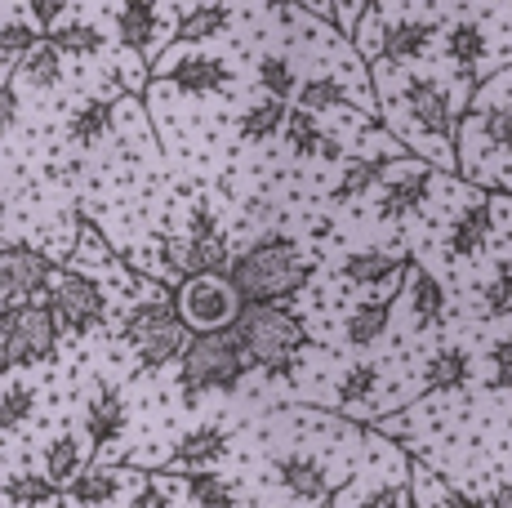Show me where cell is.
I'll return each instance as SVG.
<instances>
[{
	"mask_svg": "<svg viewBox=\"0 0 512 508\" xmlns=\"http://www.w3.org/2000/svg\"><path fill=\"white\" fill-rule=\"evenodd\" d=\"M401 268H406V259L392 250H357L343 259V281L366 286V290H383L388 281L401 277Z\"/></svg>",
	"mask_w": 512,
	"mask_h": 508,
	"instance_id": "2e32d148",
	"label": "cell"
},
{
	"mask_svg": "<svg viewBox=\"0 0 512 508\" xmlns=\"http://www.w3.org/2000/svg\"><path fill=\"white\" fill-rule=\"evenodd\" d=\"M174 268L179 272H228L232 254H228V237L210 232V237H187V246L174 250Z\"/></svg>",
	"mask_w": 512,
	"mask_h": 508,
	"instance_id": "44dd1931",
	"label": "cell"
},
{
	"mask_svg": "<svg viewBox=\"0 0 512 508\" xmlns=\"http://www.w3.org/2000/svg\"><path fill=\"white\" fill-rule=\"evenodd\" d=\"M67 0H32V18L41 32H49V27H58V18H63Z\"/></svg>",
	"mask_w": 512,
	"mask_h": 508,
	"instance_id": "ee69618b",
	"label": "cell"
},
{
	"mask_svg": "<svg viewBox=\"0 0 512 508\" xmlns=\"http://www.w3.org/2000/svg\"><path fill=\"white\" fill-rule=\"evenodd\" d=\"M125 344L134 348L143 370H161L170 361H179L183 344H187V321L179 317L174 299H143V304L130 308V317L121 321Z\"/></svg>",
	"mask_w": 512,
	"mask_h": 508,
	"instance_id": "5b68a950",
	"label": "cell"
},
{
	"mask_svg": "<svg viewBox=\"0 0 512 508\" xmlns=\"http://www.w3.org/2000/svg\"><path fill=\"white\" fill-rule=\"evenodd\" d=\"M437 36V23L428 18H401V23L383 27V58L388 63H406V58H423Z\"/></svg>",
	"mask_w": 512,
	"mask_h": 508,
	"instance_id": "e0dca14e",
	"label": "cell"
},
{
	"mask_svg": "<svg viewBox=\"0 0 512 508\" xmlns=\"http://www.w3.org/2000/svg\"><path fill=\"white\" fill-rule=\"evenodd\" d=\"M210 232H219V219H214L210 205H196L192 219H187V237H210Z\"/></svg>",
	"mask_w": 512,
	"mask_h": 508,
	"instance_id": "f6af8a7d",
	"label": "cell"
},
{
	"mask_svg": "<svg viewBox=\"0 0 512 508\" xmlns=\"http://www.w3.org/2000/svg\"><path fill=\"white\" fill-rule=\"evenodd\" d=\"M468 370H472V361L464 348H441V353H432L428 366H423V388H428V393H455V388L468 384Z\"/></svg>",
	"mask_w": 512,
	"mask_h": 508,
	"instance_id": "cb8c5ba5",
	"label": "cell"
},
{
	"mask_svg": "<svg viewBox=\"0 0 512 508\" xmlns=\"http://www.w3.org/2000/svg\"><path fill=\"white\" fill-rule=\"evenodd\" d=\"M58 321L45 299H0V370H32L54 357Z\"/></svg>",
	"mask_w": 512,
	"mask_h": 508,
	"instance_id": "3957f363",
	"label": "cell"
},
{
	"mask_svg": "<svg viewBox=\"0 0 512 508\" xmlns=\"http://www.w3.org/2000/svg\"><path fill=\"white\" fill-rule=\"evenodd\" d=\"M481 130H486V143L490 148H512V112L508 107H490L486 116H481Z\"/></svg>",
	"mask_w": 512,
	"mask_h": 508,
	"instance_id": "60d3db41",
	"label": "cell"
},
{
	"mask_svg": "<svg viewBox=\"0 0 512 508\" xmlns=\"http://www.w3.org/2000/svg\"><path fill=\"white\" fill-rule=\"evenodd\" d=\"M0 495H5L9 504H54V500H63V491H58L45 473H14V477H5Z\"/></svg>",
	"mask_w": 512,
	"mask_h": 508,
	"instance_id": "d6a6232c",
	"label": "cell"
},
{
	"mask_svg": "<svg viewBox=\"0 0 512 508\" xmlns=\"http://www.w3.org/2000/svg\"><path fill=\"white\" fill-rule=\"evenodd\" d=\"M268 5H272V9H281V14H285V9H290V5H299V0H268Z\"/></svg>",
	"mask_w": 512,
	"mask_h": 508,
	"instance_id": "c3c4849f",
	"label": "cell"
},
{
	"mask_svg": "<svg viewBox=\"0 0 512 508\" xmlns=\"http://www.w3.org/2000/svg\"><path fill=\"white\" fill-rule=\"evenodd\" d=\"M285 112H290V99H277V94L250 103V107H245V116H241V139L263 143V139H272V134H281Z\"/></svg>",
	"mask_w": 512,
	"mask_h": 508,
	"instance_id": "83f0119b",
	"label": "cell"
},
{
	"mask_svg": "<svg viewBox=\"0 0 512 508\" xmlns=\"http://www.w3.org/2000/svg\"><path fill=\"white\" fill-rule=\"evenodd\" d=\"M232 330L241 339L250 366L268 370L272 361H290L308 348V326L281 304H241L232 317Z\"/></svg>",
	"mask_w": 512,
	"mask_h": 508,
	"instance_id": "277c9868",
	"label": "cell"
},
{
	"mask_svg": "<svg viewBox=\"0 0 512 508\" xmlns=\"http://www.w3.org/2000/svg\"><path fill=\"white\" fill-rule=\"evenodd\" d=\"M406 112L410 121L419 125L423 134H432V139H450L455 134V112H450V94L441 90L432 76H410L406 81Z\"/></svg>",
	"mask_w": 512,
	"mask_h": 508,
	"instance_id": "9c48e42d",
	"label": "cell"
},
{
	"mask_svg": "<svg viewBox=\"0 0 512 508\" xmlns=\"http://www.w3.org/2000/svg\"><path fill=\"white\" fill-rule=\"evenodd\" d=\"M490 232H495V205H490L486 197L464 205L459 219L450 223V254H455V259H472V254L486 246Z\"/></svg>",
	"mask_w": 512,
	"mask_h": 508,
	"instance_id": "9a60e30c",
	"label": "cell"
},
{
	"mask_svg": "<svg viewBox=\"0 0 512 508\" xmlns=\"http://www.w3.org/2000/svg\"><path fill=\"white\" fill-rule=\"evenodd\" d=\"M14 121H18V90L14 81H0V139L14 130Z\"/></svg>",
	"mask_w": 512,
	"mask_h": 508,
	"instance_id": "7bdbcfd3",
	"label": "cell"
},
{
	"mask_svg": "<svg viewBox=\"0 0 512 508\" xmlns=\"http://www.w3.org/2000/svg\"><path fill=\"white\" fill-rule=\"evenodd\" d=\"M49 41L63 50V58H94L98 50L107 45V36L98 32L94 23L76 18V23H63V27H49Z\"/></svg>",
	"mask_w": 512,
	"mask_h": 508,
	"instance_id": "4dcf8cb0",
	"label": "cell"
},
{
	"mask_svg": "<svg viewBox=\"0 0 512 508\" xmlns=\"http://www.w3.org/2000/svg\"><path fill=\"white\" fill-rule=\"evenodd\" d=\"M490 504H512V482H504L495 495H490Z\"/></svg>",
	"mask_w": 512,
	"mask_h": 508,
	"instance_id": "7dc6e473",
	"label": "cell"
},
{
	"mask_svg": "<svg viewBox=\"0 0 512 508\" xmlns=\"http://www.w3.org/2000/svg\"><path fill=\"white\" fill-rule=\"evenodd\" d=\"M161 504H170V495H165L156 482H152V486H143V491L134 495V508H161Z\"/></svg>",
	"mask_w": 512,
	"mask_h": 508,
	"instance_id": "bcb514c9",
	"label": "cell"
},
{
	"mask_svg": "<svg viewBox=\"0 0 512 508\" xmlns=\"http://www.w3.org/2000/svg\"><path fill=\"white\" fill-rule=\"evenodd\" d=\"M446 54H450V63L464 72V81H472L477 63L486 58V32H481V23H472V18H459V23L446 32Z\"/></svg>",
	"mask_w": 512,
	"mask_h": 508,
	"instance_id": "484cf974",
	"label": "cell"
},
{
	"mask_svg": "<svg viewBox=\"0 0 512 508\" xmlns=\"http://www.w3.org/2000/svg\"><path fill=\"white\" fill-rule=\"evenodd\" d=\"M23 81L32 85V90H54V85L63 81V50H58L49 36H41V41L23 54Z\"/></svg>",
	"mask_w": 512,
	"mask_h": 508,
	"instance_id": "4316f807",
	"label": "cell"
},
{
	"mask_svg": "<svg viewBox=\"0 0 512 508\" xmlns=\"http://www.w3.org/2000/svg\"><path fill=\"white\" fill-rule=\"evenodd\" d=\"M428 188H432V170H423V165H415L410 174H388L383 179L379 214L383 219H406L410 210H419L428 201Z\"/></svg>",
	"mask_w": 512,
	"mask_h": 508,
	"instance_id": "4fadbf2b",
	"label": "cell"
},
{
	"mask_svg": "<svg viewBox=\"0 0 512 508\" xmlns=\"http://www.w3.org/2000/svg\"><path fill=\"white\" fill-rule=\"evenodd\" d=\"M388 326H392V295L388 299H366V304H357L348 312V321H343V339H348L352 348H370V344H379Z\"/></svg>",
	"mask_w": 512,
	"mask_h": 508,
	"instance_id": "ffe728a7",
	"label": "cell"
},
{
	"mask_svg": "<svg viewBox=\"0 0 512 508\" xmlns=\"http://www.w3.org/2000/svg\"><path fill=\"white\" fill-rule=\"evenodd\" d=\"M490 366H495V388H512V335L490 348Z\"/></svg>",
	"mask_w": 512,
	"mask_h": 508,
	"instance_id": "b9f144b4",
	"label": "cell"
},
{
	"mask_svg": "<svg viewBox=\"0 0 512 508\" xmlns=\"http://www.w3.org/2000/svg\"><path fill=\"white\" fill-rule=\"evenodd\" d=\"M116 36L134 54H152L156 41V0H121L116 9Z\"/></svg>",
	"mask_w": 512,
	"mask_h": 508,
	"instance_id": "d6986e66",
	"label": "cell"
},
{
	"mask_svg": "<svg viewBox=\"0 0 512 508\" xmlns=\"http://www.w3.org/2000/svg\"><path fill=\"white\" fill-rule=\"evenodd\" d=\"M406 299H410V312H415V326H419V330L437 326V321L446 317V286H441V281L432 277L428 268H415V272H410Z\"/></svg>",
	"mask_w": 512,
	"mask_h": 508,
	"instance_id": "603a6c76",
	"label": "cell"
},
{
	"mask_svg": "<svg viewBox=\"0 0 512 508\" xmlns=\"http://www.w3.org/2000/svg\"><path fill=\"white\" fill-rule=\"evenodd\" d=\"M272 473H277V482L294 495V500H330V468H326V459L290 451V455L272 459Z\"/></svg>",
	"mask_w": 512,
	"mask_h": 508,
	"instance_id": "8fae6325",
	"label": "cell"
},
{
	"mask_svg": "<svg viewBox=\"0 0 512 508\" xmlns=\"http://www.w3.org/2000/svg\"><path fill=\"white\" fill-rule=\"evenodd\" d=\"M281 134H285V148L299 156V161H312V156H321V161H339L343 156V143L321 130L317 112H308V107H299V103L285 112Z\"/></svg>",
	"mask_w": 512,
	"mask_h": 508,
	"instance_id": "30bf717a",
	"label": "cell"
},
{
	"mask_svg": "<svg viewBox=\"0 0 512 508\" xmlns=\"http://www.w3.org/2000/svg\"><path fill=\"white\" fill-rule=\"evenodd\" d=\"M116 495H121V473L116 468H81L63 486V500L72 504H112Z\"/></svg>",
	"mask_w": 512,
	"mask_h": 508,
	"instance_id": "d4e9b609",
	"label": "cell"
},
{
	"mask_svg": "<svg viewBox=\"0 0 512 508\" xmlns=\"http://www.w3.org/2000/svg\"><path fill=\"white\" fill-rule=\"evenodd\" d=\"M112 121H116L112 99H85L81 107H72V116H67V139L81 143V148H94L98 139H107Z\"/></svg>",
	"mask_w": 512,
	"mask_h": 508,
	"instance_id": "7402d4cb",
	"label": "cell"
},
{
	"mask_svg": "<svg viewBox=\"0 0 512 508\" xmlns=\"http://www.w3.org/2000/svg\"><path fill=\"white\" fill-rule=\"evenodd\" d=\"M36 402H41V393H36L32 384H5V388H0V433L27 424V419H32V410H36Z\"/></svg>",
	"mask_w": 512,
	"mask_h": 508,
	"instance_id": "d590c367",
	"label": "cell"
},
{
	"mask_svg": "<svg viewBox=\"0 0 512 508\" xmlns=\"http://www.w3.org/2000/svg\"><path fill=\"white\" fill-rule=\"evenodd\" d=\"M370 5H388V0H370Z\"/></svg>",
	"mask_w": 512,
	"mask_h": 508,
	"instance_id": "681fc988",
	"label": "cell"
},
{
	"mask_svg": "<svg viewBox=\"0 0 512 508\" xmlns=\"http://www.w3.org/2000/svg\"><path fill=\"white\" fill-rule=\"evenodd\" d=\"M36 299L49 304L63 335H90V330H98L107 321V295L90 277H81V272H63L54 286L36 290Z\"/></svg>",
	"mask_w": 512,
	"mask_h": 508,
	"instance_id": "52a82bcc",
	"label": "cell"
},
{
	"mask_svg": "<svg viewBox=\"0 0 512 508\" xmlns=\"http://www.w3.org/2000/svg\"><path fill=\"white\" fill-rule=\"evenodd\" d=\"M165 81L183 94H219L232 81V67L214 54H183L165 63Z\"/></svg>",
	"mask_w": 512,
	"mask_h": 508,
	"instance_id": "7c38bea8",
	"label": "cell"
},
{
	"mask_svg": "<svg viewBox=\"0 0 512 508\" xmlns=\"http://www.w3.org/2000/svg\"><path fill=\"white\" fill-rule=\"evenodd\" d=\"M125 433V402L112 384H98L94 397L85 402V437L94 446H107Z\"/></svg>",
	"mask_w": 512,
	"mask_h": 508,
	"instance_id": "5bb4252c",
	"label": "cell"
},
{
	"mask_svg": "<svg viewBox=\"0 0 512 508\" xmlns=\"http://www.w3.org/2000/svg\"><path fill=\"white\" fill-rule=\"evenodd\" d=\"M228 455V433L219 424H201L179 437L174 446V468H210Z\"/></svg>",
	"mask_w": 512,
	"mask_h": 508,
	"instance_id": "ac0fdd59",
	"label": "cell"
},
{
	"mask_svg": "<svg viewBox=\"0 0 512 508\" xmlns=\"http://www.w3.org/2000/svg\"><path fill=\"white\" fill-rule=\"evenodd\" d=\"M81 468H85V451H81V442H76L72 433L49 437V446H45V477L58 486V491H63V486L72 482Z\"/></svg>",
	"mask_w": 512,
	"mask_h": 508,
	"instance_id": "f1b7e54d",
	"label": "cell"
},
{
	"mask_svg": "<svg viewBox=\"0 0 512 508\" xmlns=\"http://www.w3.org/2000/svg\"><path fill=\"white\" fill-rule=\"evenodd\" d=\"M174 308L187 321V330H219L232 326L241 295L228 281V272H187V281L174 290Z\"/></svg>",
	"mask_w": 512,
	"mask_h": 508,
	"instance_id": "8992f818",
	"label": "cell"
},
{
	"mask_svg": "<svg viewBox=\"0 0 512 508\" xmlns=\"http://www.w3.org/2000/svg\"><path fill=\"white\" fill-rule=\"evenodd\" d=\"M179 388L183 397H205V393H232L241 388L245 370H250V357H245L241 339H236L232 326L219 330H196L187 335L183 353H179Z\"/></svg>",
	"mask_w": 512,
	"mask_h": 508,
	"instance_id": "7a4b0ae2",
	"label": "cell"
},
{
	"mask_svg": "<svg viewBox=\"0 0 512 508\" xmlns=\"http://www.w3.org/2000/svg\"><path fill=\"white\" fill-rule=\"evenodd\" d=\"M241 304H285L312 281V259L290 237H263L228 263Z\"/></svg>",
	"mask_w": 512,
	"mask_h": 508,
	"instance_id": "6da1fadb",
	"label": "cell"
},
{
	"mask_svg": "<svg viewBox=\"0 0 512 508\" xmlns=\"http://www.w3.org/2000/svg\"><path fill=\"white\" fill-rule=\"evenodd\" d=\"M374 388H379V366H374V361L348 366V375L339 379V406H348V410L366 406L374 397Z\"/></svg>",
	"mask_w": 512,
	"mask_h": 508,
	"instance_id": "8d00e7d4",
	"label": "cell"
},
{
	"mask_svg": "<svg viewBox=\"0 0 512 508\" xmlns=\"http://www.w3.org/2000/svg\"><path fill=\"white\" fill-rule=\"evenodd\" d=\"M481 308H486L490 317H504V312H512V268H508V263H499L495 277L481 286Z\"/></svg>",
	"mask_w": 512,
	"mask_h": 508,
	"instance_id": "f35d334b",
	"label": "cell"
},
{
	"mask_svg": "<svg viewBox=\"0 0 512 508\" xmlns=\"http://www.w3.org/2000/svg\"><path fill=\"white\" fill-rule=\"evenodd\" d=\"M294 99L299 107H308V112H330V107H348V90H343L334 76H308V81L294 85Z\"/></svg>",
	"mask_w": 512,
	"mask_h": 508,
	"instance_id": "836d02e7",
	"label": "cell"
},
{
	"mask_svg": "<svg viewBox=\"0 0 512 508\" xmlns=\"http://www.w3.org/2000/svg\"><path fill=\"white\" fill-rule=\"evenodd\" d=\"M54 281V263L32 246L0 250V299H32L41 286Z\"/></svg>",
	"mask_w": 512,
	"mask_h": 508,
	"instance_id": "ba28073f",
	"label": "cell"
},
{
	"mask_svg": "<svg viewBox=\"0 0 512 508\" xmlns=\"http://www.w3.org/2000/svg\"><path fill=\"white\" fill-rule=\"evenodd\" d=\"M187 500L201 504V508H232L241 495H236V486H228L219 473L192 468V477H187Z\"/></svg>",
	"mask_w": 512,
	"mask_h": 508,
	"instance_id": "e575fe53",
	"label": "cell"
},
{
	"mask_svg": "<svg viewBox=\"0 0 512 508\" xmlns=\"http://www.w3.org/2000/svg\"><path fill=\"white\" fill-rule=\"evenodd\" d=\"M41 41V32L27 23H0V58H23L32 45Z\"/></svg>",
	"mask_w": 512,
	"mask_h": 508,
	"instance_id": "ab89813d",
	"label": "cell"
},
{
	"mask_svg": "<svg viewBox=\"0 0 512 508\" xmlns=\"http://www.w3.org/2000/svg\"><path fill=\"white\" fill-rule=\"evenodd\" d=\"M383 170H388V161H383V156H366V161H348V170H343V179L334 183L330 201H334V205H348V201L366 197V192L374 188V183L383 179Z\"/></svg>",
	"mask_w": 512,
	"mask_h": 508,
	"instance_id": "f546056e",
	"label": "cell"
},
{
	"mask_svg": "<svg viewBox=\"0 0 512 508\" xmlns=\"http://www.w3.org/2000/svg\"><path fill=\"white\" fill-rule=\"evenodd\" d=\"M232 14L223 5H201L192 9L187 18H179V41L183 45H201V41H214L219 32H228Z\"/></svg>",
	"mask_w": 512,
	"mask_h": 508,
	"instance_id": "1f68e13d",
	"label": "cell"
},
{
	"mask_svg": "<svg viewBox=\"0 0 512 508\" xmlns=\"http://www.w3.org/2000/svg\"><path fill=\"white\" fill-rule=\"evenodd\" d=\"M259 85H263L268 94H277V99H290L294 85H299V76H294L290 58H285V54H263V58H259Z\"/></svg>",
	"mask_w": 512,
	"mask_h": 508,
	"instance_id": "74e56055",
	"label": "cell"
}]
</instances>
